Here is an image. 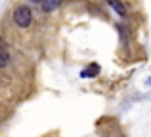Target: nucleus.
Returning <instances> with one entry per match:
<instances>
[{
  "label": "nucleus",
  "mask_w": 151,
  "mask_h": 137,
  "mask_svg": "<svg viewBox=\"0 0 151 137\" xmlns=\"http://www.w3.org/2000/svg\"><path fill=\"white\" fill-rule=\"evenodd\" d=\"M14 21L17 27H21V29H27V27L31 25V21H33V11H31L29 6H17L14 11Z\"/></svg>",
  "instance_id": "nucleus-1"
},
{
  "label": "nucleus",
  "mask_w": 151,
  "mask_h": 137,
  "mask_svg": "<svg viewBox=\"0 0 151 137\" xmlns=\"http://www.w3.org/2000/svg\"><path fill=\"white\" fill-rule=\"evenodd\" d=\"M107 4H109L119 15H126V8H124V4H122L121 0H107Z\"/></svg>",
  "instance_id": "nucleus-2"
},
{
  "label": "nucleus",
  "mask_w": 151,
  "mask_h": 137,
  "mask_svg": "<svg viewBox=\"0 0 151 137\" xmlns=\"http://www.w3.org/2000/svg\"><path fill=\"white\" fill-rule=\"evenodd\" d=\"M96 74H100V67H98V65H90V67H86L81 72V76L82 78H92V76H96Z\"/></svg>",
  "instance_id": "nucleus-3"
},
{
  "label": "nucleus",
  "mask_w": 151,
  "mask_h": 137,
  "mask_svg": "<svg viewBox=\"0 0 151 137\" xmlns=\"http://www.w3.org/2000/svg\"><path fill=\"white\" fill-rule=\"evenodd\" d=\"M59 4H61V0H44V2H42V10L44 11H54Z\"/></svg>",
  "instance_id": "nucleus-4"
},
{
  "label": "nucleus",
  "mask_w": 151,
  "mask_h": 137,
  "mask_svg": "<svg viewBox=\"0 0 151 137\" xmlns=\"http://www.w3.org/2000/svg\"><path fill=\"white\" fill-rule=\"evenodd\" d=\"M8 63H10V53H8V48H6V44H2V69L4 67H8Z\"/></svg>",
  "instance_id": "nucleus-5"
}]
</instances>
